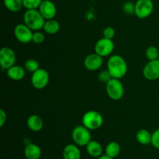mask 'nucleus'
I'll use <instances>...</instances> for the list:
<instances>
[{
  "mask_svg": "<svg viewBox=\"0 0 159 159\" xmlns=\"http://www.w3.org/2000/svg\"><path fill=\"white\" fill-rule=\"evenodd\" d=\"M107 70L112 78L121 79L127 72V63L125 59L119 55H113L107 61Z\"/></svg>",
  "mask_w": 159,
  "mask_h": 159,
  "instance_id": "nucleus-1",
  "label": "nucleus"
},
{
  "mask_svg": "<svg viewBox=\"0 0 159 159\" xmlns=\"http://www.w3.org/2000/svg\"><path fill=\"white\" fill-rule=\"evenodd\" d=\"M23 23L33 31H38L43 28L45 19L38 9H26L23 14Z\"/></svg>",
  "mask_w": 159,
  "mask_h": 159,
  "instance_id": "nucleus-2",
  "label": "nucleus"
},
{
  "mask_svg": "<svg viewBox=\"0 0 159 159\" xmlns=\"http://www.w3.org/2000/svg\"><path fill=\"white\" fill-rule=\"evenodd\" d=\"M82 122V125L89 130H96L103 124V117L97 111L90 110L84 114Z\"/></svg>",
  "mask_w": 159,
  "mask_h": 159,
  "instance_id": "nucleus-3",
  "label": "nucleus"
},
{
  "mask_svg": "<svg viewBox=\"0 0 159 159\" xmlns=\"http://www.w3.org/2000/svg\"><path fill=\"white\" fill-rule=\"evenodd\" d=\"M73 142L79 147H85L92 140L90 130L85 126H77L71 132Z\"/></svg>",
  "mask_w": 159,
  "mask_h": 159,
  "instance_id": "nucleus-4",
  "label": "nucleus"
},
{
  "mask_svg": "<svg viewBox=\"0 0 159 159\" xmlns=\"http://www.w3.org/2000/svg\"><path fill=\"white\" fill-rule=\"evenodd\" d=\"M106 90L109 98L113 101H119L124 94V87L119 79L112 78L106 84Z\"/></svg>",
  "mask_w": 159,
  "mask_h": 159,
  "instance_id": "nucleus-5",
  "label": "nucleus"
},
{
  "mask_svg": "<svg viewBox=\"0 0 159 159\" xmlns=\"http://www.w3.org/2000/svg\"><path fill=\"white\" fill-rule=\"evenodd\" d=\"M50 80V75L44 69L40 68L32 73L31 76V84L34 88L41 90L48 86Z\"/></svg>",
  "mask_w": 159,
  "mask_h": 159,
  "instance_id": "nucleus-6",
  "label": "nucleus"
},
{
  "mask_svg": "<svg viewBox=\"0 0 159 159\" xmlns=\"http://www.w3.org/2000/svg\"><path fill=\"white\" fill-rule=\"evenodd\" d=\"M16 60V55L13 50L9 47H3L0 50V65L2 70H7L13 66Z\"/></svg>",
  "mask_w": 159,
  "mask_h": 159,
  "instance_id": "nucleus-7",
  "label": "nucleus"
},
{
  "mask_svg": "<svg viewBox=\"0 0 159 159\" xmlns=\"http://www.w3.org/2000/svg\"><path fill=\"white\" fill-rule=\"evenodd\" d=\"M154 10L152 0H138L135 2V14L139 19L148 18Z\"/></svg>",
  "mask_w": 159,
  "mask_h": 159,
  "instance_id": "nucleus-8",
  "label": "nucleus"
},
{
  "mask_svg": "<svg viewBox=\"0 0 159 159\" xmlns=\"http://www.w3.org/2000/svg\"><path fill=\"white\" fill-rule=\"evenodd\" d=\"M114 48L115 45L113 40L102 37L96 41L95 45V52L103 58L110 55L113 53Z\"/></svg>",
  "mask_w": 159,
  "mask_h": 159,
  "instance_id": "nucleus-9",
  "label": "nucleus"
},
{
  "mask_svg": "<svg viewBox=\"0 0 159 159\" xmlns=\"http://www.w3.org/2000/svg\"><path fill=\"white\" fill-rule=\"evenodd\" d=\"M32 30L28 27L25 23H19L14 28V35L17 41L23 44H27L32 41Z\"/></svg>",
  "mask_w": 159,
  "mask_h": 159,
  "instance_id": "nucleus-10",
  "label": "nucleus"
},
{
  "mask_svg": "<svg viewBox=\"0 0 159 159\" xmlns=\"http://www.w3.org/2000/svg\"><path fill=\"white\" fill-rule=\"evenodd\" d=\"M143 76L148 80L159 79V59L149 61L143 68Z\"/></svg>",
  "mask_w": 159,
  "mask_h": 159,
  "instance_id": "nucleus-11",
  "label": "nucleus"
},
{
  "mask_svg": "<svg viewBox=\"0 0 159 159\" xmlns=\"http://www.w3.org/2000/svg\"><path fill=\"white\" fill-rule=\"evenodd\" d=\"M103 64L102 56L95 53L88 55L84 59V66L89 71H96L99 70Z\"/></svg>",
  "mask_w": 159,
  "mask_h": 159,
  "instance_id": "nucleus-12",
  "label": "nucleus"
},
{
  "mask_svg": "<svg viewBox=\"0 0 159 159\" xmlns=\"http://www.w3.org/2000/svg\"><path fill=\"white\" fill-rule=\"evenodd\" d=\"M38 10L45 20H52L57 14V8L52 1L43 0Z\"/></svg>",
  "mask_w": 159,
  "mask_h": 159,
  "instance_id": "nucleus-13",
  "label": "nucleus"
},
{
  "mask_svg": "<svg viewBox=\"0 0 159 159\" xmlns=\"http://www.w3.org/2000/svg\"><path fill=\"white\" fill-rule=\"evenodd\" d=\"M63 159H81V151L75 143H69L62 151Z\"/></svg>",
  "mask_w": 159,
  "mask_h": 159,
  "instance_id": "nucleus-14",
  "label": "nucleus"
},
{
  "mask_svg": "<svg viewBox=\"0 0 159 159\" xmlns=\"http://www.w3.org/2000/svg\"><path fill=\"white\" fill-rule=\"evenodd\" d=\"M24 155L26 159H40L42 155L41 148L36 143H28L24 148Z\"/></svg>",
  "mask_w": 159,
  "mask_h": 159,
  "instance_id": "nucleus-15",
  "label": "nucleus"
},
{
  "mask_svg": "<svg viewBox=\"0 0 159 159\" xmlns=\"http://www.w3.org/2000/svg\"><path fill=\"white\" fill-rule=\"evenodd\" d=\"M25 71L26 70L24 69V67L14 65L13 66L10 67L6 70V74H7L8 77L10 78L12 80L19 81L25 77V74H26Z\"/></svg>",
  "mask_w": 159,
  "mask_h": 159,
  "instance_id": "nucleus-16",
  "label": "nucleus"
},
{
  "mask_svg": "<svg viewBox=\"0 0 159 159\" xmlns=\"http://www.w3.org/2000/svg\"><path fill=\"white\" fill-rule=\"evenodd\" d=\"M28 128L34 132H39L43 127V121L38 115H31L28 117L26 121Z\"/></svg>",
  "mask_w": 159,
  "mask_h": 159,
  "instance_id": "nucleus-17",
  "label": "nucleus"
},
{
  "mask_svg": "<svg viewBox=\"0 0 159 159\" xmlns=\"http://www.w3.org/2000/svg\"><path fill=\"white\" fill-rule=\"evenodd\" d=\"M85 149H86V151L89 154V155L93 157H97V158L100 157V156H102V152H103L102 145L99 142L96 141V140H92L85 146Z\"/></svg>",
  "mask_w": 159,
  "mask_h": 159,
  "instance_id": "nucleus-18",
  "label": "nucleus"
},
{
  "mask_svg": "<svg viewBox=\"0 0 159 159\" xmlns=\"http://www.w3.org/2000/svg\"><path fill=\"white\" fill-rule=\"evenodd\" d=\"M136 139L141 144L148 145L152 143V133L147 129H141L137 132Z\"/></svg>",
  "mask_w": 159,
  "mask_h": 159,
  "instance_id": "nucleus-19",
  "label": "nucleus"
},
{
  "mask_svg": "<svg viewBox=\"0 0 159 159\" xmlns=\"http://www.w3.org/2000/svg\"><path fill=\"white\" fill-rule=\"evenodd\" d=\"M120 145L116 141L110 142L105 148V154L112 158L117 157L120 153Z\"/></svg>",
  "mask_w": 159,
  "mask_h": 159,
  "instance_id": "nucleus-20",
  "label": "nucleus"
},
{
  "mask_svg": "<svg viewBox=\"0 0 159 159\" xmlns=\"http://www.w3.org/2000/svg\"><path fill=\"white\" fill-rule=\"evenodd\" d=\"M43 29L47 34H55L60 31V23L54 19L46 20Z\"/></svg>",
  "mask_w": 159,
  "mask_h": 159,
  "instance_id": "nucleus-21",
  "label": "nucleus"
},
{
  "mask_svg": "<svg viewBox=\"0 0 159 159\" xmlns=\"http://www.w3.org/2000/svg\"><path fill=\"white\" fill-rule=\"evenodd\" d=\"M4 6L9 11L16 12L23 7V0H3Z\"/></svg>",
  "mask_w": 159,
  "mask_h": 159,
  "instance_id": "nucleus-22",
  "label": "nucleus"
},
{
  "mask_svg": "<svg viewBox=\"0 0 159 159\" xmlns=\"http://www.w3.org/2000/svg\"><path fill=\"white\" fill-rule=\"evenodd\" d=\"M24 69L27 72L31 73H34V72L37 71L38 69H40L38 62L36 59H30L25 62L24 63Z\"/></svg>",
  "mask_w": 159,
  "mask_h": 159,
  "instance_id": "nucleus-23",
  "label": "nucleus"
},
{
  "mask_svg": "<svg viewBox=\"0 0 159 159\" xmlns=\"http://www.w3.org/2000/svg\"><path fill=\"white\" fill-rule=\"evenodd\" d=\"M145 55L146 57H147V59H148L149 61L158 59L159 51L158 48H156L155 46H149L148 48L146 49Z\"/></svg>",
  "mask_w": 159,
  "mask_h": 159,
  "instance_id": "nucleus-24",
  "label": "nucleus"
},
{
  "mask_svg": "<svg viewBox=\"0 0 159 159\" xmlns=\"http://www.w3.org/2000/svg\"><path fill=\"white\" fill-rule=\"evenodd\" d=\"M43 0H23V7L26 9H37Z\"/></svg>",
  "mask_w": 159,
  "mask_h": 159,
  "instance_id": "nucleus-25",
  "label": "nucleus"
},
{
  "mask_svg": "<svg viewBox=\"0 0 159 159\" xmlns=\"http://www.w3.org/2000/svg\"><path fill=\"white\" fill-rule=\"evenodd\" d=\"M123 11L127 15L135 14V3L127 1L123 4Z\"/></svg>",
  "mask_w": 159,
  "mask_h": 159,
  "instance_id": "nucleus-26",
  "label": "nucleus"
},
{
  "mask_svg": "<svg viewBox=\"0 0 159 159\" xmlns=\"http://www.w3.org/2000/svg\"><path fill=\"white\" fill-rule=\"evenodd\" d=\"M45 40L44 34L42 32H40V31H34V34H33V37H32V41L34 44H42Z\"/></svg>",
  "mask_w": 159,
  "mask_h": 159,
  "instance_id": "nucleus-27",
  "label": "nucleus"
},
{
  "mask_svg": "<svg viewBox=\"0 0 159 159\" xmlns=\"http://www.w3.org/2000/svg\"><path fill=\"white\" fill-rule=\"evenodd\" d=\"M98 79H99V81H101V82L107 84V83H108L109 81L112 79V76L108 70H102V71H101L100 73H99V75H98Z\"/></svg>",
  "mask_w": 159,
  "mask_h": 159,
  "instance_id": "nucleus-28",
  "label": "nucleus"
},
{
  "mask_svg": "<svg viewBox=\"0 0 159 159\" xmlns=\"http://www.w3.org/2000/svg\"><path fill=\"white\" fill-rule=\"evenodd\" d=\"M115 34H116V32H115L114 28L112 27V26H107L102 31V36H103V37L107 39L113 40V38L115 36Z\"/></svg>",
  "mask_w": 159,
  "mask_h": 159,
  "instance_id": "nucleus-29",
  "label": "nucleus"
},
{
  "mask_svg": "<svg viewBox=\"0 0 159 159\" xmlns=\"http://www.w3.org/2000/svg\"><path fill=\"white\" fill-rule=\"evenodd\" d=\"M152 144L154 147L159 150V128L152 133Z\"/></svg>",
  "mask_w": 159,
  "mask_h": 159,
  "instance_id": "nucleus-30",
  "label": "nucleus"
},
{
  "mask_svg": "<svg viewBox=\"0 0 159 159\" xmlns=\"http://www.w3.org/2000/svg\"><path fill=\"white\" fill-rule=\"evenodd\" d=\"M7 119V115L3 109H0V127H2Z\"/></svg>",
  "mask_w": 159,
  "mask_h": 159,
  "instance_id": "nucleus-31",
  "label": "nucleus"
},
{
  "mask_svg": "<svg viewBox=\"0 0 159 159\" xmlns=\"http://www.w3.org/2000/svg\"><path fill=\"white\" fill-rule=\"evenodd\" d=\"M97 159H113V158L109 157V156H107V154H104V155H102V156H100L99 157H98Z\"/></svg>",
  "mask_w": 159,
  "mask_h": 159,
  "instance_id": "nucleus-32",
  "label": "nucleus"
},
{
  "mask_svg": "<svg viewBox=\"0 0 159 159\" xmlns=\"http://www.w3.org/2000/svg\"><path fill=\"white\" fill-rule=\"evenodd\" d=\"M48 1H53V0H48Z\"/></svg>",
  "mask_w": 159,
  "mask_h": 159,
  "instance_id": "nucleus-33",
  "label": "nucleus"
}]
</instances>
